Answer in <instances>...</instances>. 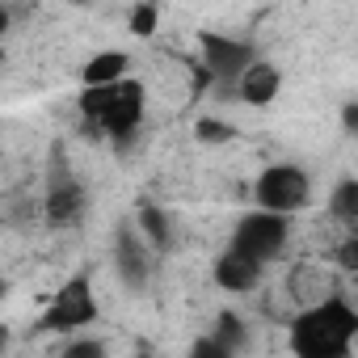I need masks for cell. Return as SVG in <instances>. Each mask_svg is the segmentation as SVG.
Listing matches in <instances>:
<instances>
[{
  "label": "cell",
  "instance_id": "ba28073f",
  "mask_svg": "<svg viewBox=\"0 0 358 358\" xmlns=\"http://www.w3.org/2000/svg\"><path fill=\"white\" fill-rule=\"evenodd\" d=\"M211 278H215V287H220V291H228V295H253V291L262 287V278H266V266H262V262H253L249 253H241V249H232V245H228V249L215 257Z\"/></svg>",
  "mask_w": 358,
  "mask_h": 358
},
{
  "label": "cell",
  "instance_id": "2e32d148",
  "mask_svg": "<svg viewBox=\"0 0 358 358\" xmlns=\"http://www.w3.org/2000/svg\"><path fill=\"white\" fill-rule=\"evenodd\" d=\"M59 358H110V350H106L101 337H68Z\"/></svg>",
  "mask_w": 358,
  "mask_h": 358
},
{
  "label": "cell",
  "instance_id": "3957f363",
  "mask_svg": "<svg viewBox=\"0 0 358 358\" xmlns=\"http://www.w3.org/2000/svg\"><path fill=\"white\" fill-rule=\"evenodd\" d=\"M43 224L55 232L80 228L89 215V190L85 182L72 173V164L64 160V143L51 148V164H47V190H43Z\"/></svg>",
  "mask_w": 358,
  "mask_h": 358
},
{
  "label": "cell",
  "instance_id": "5b68a950",
  "mask_svg": "<svg viewBox=\"0 0 358 358\" xmlns=\"http://www.w3.org/2000/svg\"><path fill=\"white\" fill-rule=\"evenodd\" d=\"M199 55H203L199 64L215 76V93L220 97H236V85L245 80V72L262 59L249 38L220 34V30H203L199 34Z\"/></svg>",
  "mask_w": 358,
  "mask_h": 358
},
{
  "label": "cell",
  "instance_id": "ac0fdd59",
  "mask_svg": "<svg viewBox=\"0 0 358 358\" xmlns=\"http://www.w3.org/2000/svg\"><path fill=\"white\" fill-rule=\"evenodd\" d=\"M186 358H236V354H228V350H224V345L207 333V337H194V341H190Z\"/></svg>",
  "mask_w": 358,
  "mask_h": 358
},
{
  "label": "cell",
  "instance_id": "d6986e66",
  "mask_svg": "<svg viewBox=\"0 0 358 358\" xmlns=\"http://www.w3.org/2000/svg\"><path fill=\"white\" fill-rule=\"evenodd\" d=\"M337 118H341V131H345V135H354V139H358V101H345V106H341V114H337Z\"/></svg>",
  "mask_w": 358,
  "mask_h": 358
},
{
  "label": "cell",
  "instance_id": "4fadbf2b",
  "mask_svg": "<svg viewBox=\"0 0 358 358\" xmlns=\"http://www.w3.org/2000/svg\"><path fill=\"white\" fill-rule=\"evenodd\" d=\"M329 215L337 224L358 228V177H341V182L329 190Z\"/></svg>",
  "mask_w": 358,
  "mask_h": 358
},
{
  "label": "cell",
  "instance_id": "277c9868",
  "mask_svg": "<svg viewBox=\"0 0 358 358\" xmlns=\"http://www.w3.org/2000/svg\"><path fill=\"white\" fill-rule=\"evenodd\" d=\"M253 207L257 211H270V215L295 220L299 211L312 207V173L303 164H295V160L266 164L253 177Z\"/></svg>",
  "mask_w": 358,
  "mask_h": 358
},
{
  "label": "cell",
  "instance_id": "9a60e30c",
  "mask_svg": "<svg viewBox=\"0 0 358 358\" xmlns=\"http://www.w3.org/2000/svg\"><path fill=\"white\" fill-rule=\"evenodd\" d=\"M194 135H199V143H228L236 131H232L224 118H211V114H203V118L194 122Z\"/></svg>",
  "mask_w": 358,
  "mask_h": 358
},
{
  "label": "cell",
  "instance_id": "9c48e42d",
  "mask_svg": "<svg viewBox=\"0 0 358 358\" xmlns=\"http://www.w3.org/2000/svg\"><path fill=\"white\" fill-rule=\"evenodd\" d=\"M278 93H282V68L270 64V59H257V64L245 72V80L236 85V97H241L245 106H253V110L274 106Z\"/></svg>",
  "mask_w": 358,
  "mask_h": 358
},
{
  "label": "cell",
  "instance_id": "6da1fadb",
  "mask_svg": "<svg viewBox=\"0 0 358 358\" xmlns=\"http://www.w3.org/2000/svg\"><path fill=\"white\" fill-rule=\"evenodd\" d=\"M291 358H354L358 354V308L333 291L320 303H308L287 324Z\"/></svg>",
  "mask_w": 358,
  "mask_h": 358
},
{
  "label": "cell",
  "instance_id": "5bb4252c",
  "mask_svg": "<svg viewBox=\"0 0 358 358\" xmlns=\"http://www.w3.org/2000/svg\"><path fill=\"white\" fill-rule=\"evenodd\" d=\"M127 26H131L135 38H152L156 26H160V9H156V5H135L131 17H127Z\"/></svg>",
  "mask_w": 358,
  "mask_h": 358
},
{
  "label": "cell",
  "instance_id": "8fae6325",
  "mask_svg": "<svg viewBox=\"0 0 358 358\" xmlns=\"http://www.w3.org/2000/svg\"><path fill=\"white\" fill-rule=\"evenodd\" d=\"M131 224L139 228V236L148 241L152 253H169V249H173V220H169V211H160L156 203H139V211H135Z\"/></svg>",
  "mask_w": 358,
  "mask_h": 358
},
{
  "label": "cell",
  "instance_id": "52a82bcc",
  "mask_svg": "<svg viewBox=\"0 0 358 358\" xmlns=\"http://www.w3.org/2000/svg\"><path fill=\"white\" fill-rule=\"evenodd\" d=\"M152 257L156 253L148 249V241L139 236L135 224H118L114 228V274H118L122 291L143 295L152 287Z\"/></svg>",
  "mask_w": 358,
  "mask_h": 358
},
{
  "label": "cell",
  "instance_id": "7a4b0ae2",
  "mask_svg": "<svg viewBox=\"0 0 358 358\" xmlns=\"http://www.w3.org/2000/svg\"><path fill=\"white\" fill-rule=\"evenodd\" d=\"M97 316H101V303H97V291H93V270H76L51 291V299L43 303V312L34 320V333L76 337L89 324H97Z\"/></svg>",
  "mask_w": 358,
  "mask_h": 358
},
{
  "label": "cell",
  "instance_id": "e0dca14e",
  "mask_svg": "<svg viewBox=\"0 0 358 358\" xmlns=\"http://www.w3.org/2000/svg\"><path fill=\"white\" fill-rule=\"evenodd\" d=\"M333 266H337V270H345V274H358V228H354L337 249H333Z\"/></svg>",
  "mask_w": 358,
  "mask_h": 358
},
{
  "label": "cell",
  "instance_id": "30bf717a",
  "mask_svg": "<svg viewBox=\"0 0 358 358\" xmlns=\"http://www.w3.org/2000/svg\"><path fill=\"white\" fill-rule=\"evenodd\" d=\"M131 55L127 51H118V47H110V51H97V55H89L85 59V68H80V85L85 89H106V85H122V80H131Z\"/></svg>",
  "mask_w": 358,
  "mask_h": 358
},
{
  "label": "cell",
  "instance_id": "ffe728a7",
  "mask_svg": "<svg viewBox=\"0 0 358 358\" xmlns=\"http://www.w3.org/2000/svg\"><path fill=\"white\" fill-rule=\"evenodd\" d=\"M131 358H160V354H156V350H152V345H139V350H135V354H131Z\"/></svg>",
  "mask_w": 358,
  "mask_h": 358
},
{
  "label": "cell",
  "instance_id": "7c38bea8",
  "mask_svg": "<svg viewBox=\"0 0 358 358\" xmlns=\"http://www.w3.org/2000/svg\"><path fill=\"white\" fill-rule=\"evenodd\" d=\"M211 337L228 350V354H249L253 350V329H249V320L236 312V308H224L220 316H215V329H211Z\"/></svg>",
  "mask_w": 358,
  "mask_h": 358
},
{
  "label": "cell",
  "instance_id": "8992f818",
  "mask_svg": "<svg viewBox=\"0 0 358 358\" xmlns=\"http://www.w3.org/2000/svg\"><path fill=\"white\" fill-rule=\"evenodd\" d=\"M228 245L241 249V253H249V257L262 262V266H274V262L287 253V245H291V220L253 207V211H245V215L236 220Z\"/></svg>",
  "mask_w": 358,
  "mask_h": 358
}]
</instances>
